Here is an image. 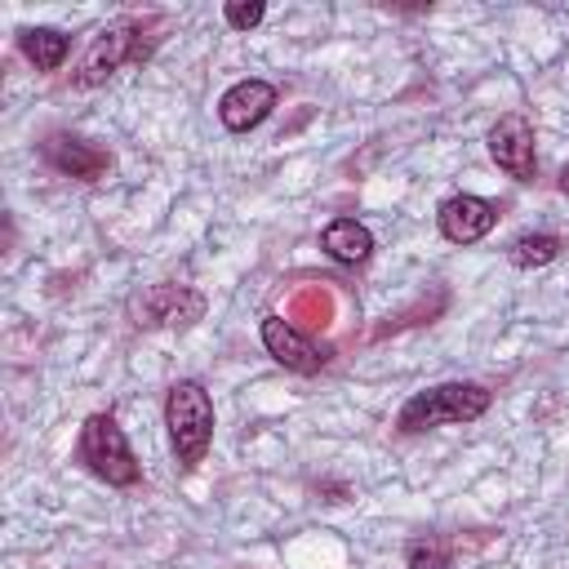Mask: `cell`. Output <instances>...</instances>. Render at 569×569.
I'll list each match as a JSON object with an SVG mask.
<instances>
[{
	"instance_id": "6da1fadb",
	"label": "cell",
	"mask_w": 569,
	"mask_h": 569,
	"mask_svg": "<svg viewBox=\"0 0 569 569\" xmlns=\"http://www.w3.org/2000/svg\"><path fill=\"white\" fill-rule=\"evenodd\" d=\"M489 409V387L480 382H440V387H427L418 396H409L396 413V427L400 431H431V427H445V422H471Z\"/></svg>"
},
{
	"instance_id": "7a4b0ae2",
	"label": "cell",
	"mask_w": 569,
	"mask_h": 569,
	"mask_svg": "<svg viewBox=\"0 0 569 569\" xmlns=\"http://www.w3.org/2000/svg\"><path fill=\"white\" fill-rule=\"evenodd\" d=\"M164 427H169L178 462L196 467L209 453V440H213V400H209V391L191 378L173 382L169 396H164Z\"/></svg>"
},
{
	"instance_id": "3957f363",
	"label": "cell",
	"mask_w": 569,
	"mask_h": 569,
	"mask_svg": "<svg viewBox=\"0 0 569 569\" xmlns=\"http://www.w3.org/2000/svg\"><path fill=\"white\" fill-rule=\"evenodd\" d=\"M80 462L107 485H138V458L111 413H93L80 427Z\"/></svg>"
},
{
	"instance_id": "277c9868",
	"label": "cell",
	"mask_w": 569,
	"mask_h": 569,
	"mask_svg": "<svg viewBox=\"0 0 569 569\" xmlns=\"http://www.w3.org/2000/svg\"><path fill=\"white\" fill-rule=\"evenodd\" d=\"M489 156L498 160L502 173H511L516 182H533L538 173V156H533V124L525 116H502L489 129Z\"/></svg>"
},
{
	"instance_id": "5b68a950",
	"label": "cell",
	"mask_w": 569,
	"mask_h": 569,
	"mask_svg": "<svg viewBox=\"0 0 569 569\" xmlns=\"http://www.w3.org/2000/svg\"><path fill=\"white\" fill-rule=\"evenodd\" d=\"M436 218H440L445 240H453V244H476V240H485V236L493 231L498 204L485 200V196H467V191H462V196H449Z\"/></svg>"
},
{
	"instance_id": "8992f818",
	"label": "cell",
	"mask_w": 569,
	"mask_h": 569,
	"mask_svg": "<svg viewBox=\"0 0 569 569\" xmlns=\"http://www.w3.org/2000/svg\"><path fill=\"white\" fill-rule=\"evenodd\" d=\"M271 107H276V89L267 80H240V84H231L222 93L218 116H222V124L231 133H249L253 124H262L271 116Z\"/></svg>"
},
{
	"instance_id": "52a82bcc",
	"label": "cell",
	"mask_w": 569,
	"mask_h": 569,
	"mask_svg": "<svg viewBox=\"0 0 569 569\" xmlns=\"http://www.w3.org/2000/svg\"><path fill=\"white\" fill-rule=\"evenodd\" d=\"M44 160H49L58 173H71V178H80V182L102 178L107 164H111V156H107L102 147L84 142V138H71V133H49V138H44Z\"/></svg>"
},
{
	"instance_id": "ba28073f",
	"label": "cell",
	"mask_w": 569,
	"mask_h": 569,
	"mask_svg": "<svg viewBox=\"0 0 569 569\" xmlns=\"http://www.w3.org/2000/svg\"><path fill=\"white\" fill-rule=\"evenodd\" d=\"M262 347L271 351V360H280L284 369H293V373H316L329 356L325 351H316L284 316H267L262 320Z\"/></svg>"
},
{
	"instance_id": "9c48e42d",
	"label": "cell",
	"mask_w": 569,
	"mask_h": 569,
	"mask_svg": "<svg viewBox=\"0 0 569 569\" xmlns=\"http://www.w3.org/2000/svg\"><path fill=\"white\" fill-rule=\"evenodd\" d=\"M133 325H191L200 316V298L178 289V284H156L142 298H133Z\"/></svg>"
},
{
	"instance_id": "30bf717a",
	"label": "cell",
	"mask_w": 569,
	"mask_h": 569,
	"mask_svg": "<svg viewBox=\"0 0 569 569\" xmlns=\"http://www.w3.org/2000/svg\"><path fill=\"white\" fill-rule=\"evenodd\" d=\"M133 27L129 22H116V27H107L98 40H93V49L84 53V62H80V84H98V80H107L124 58H138V49H133V36H129Z\"/></svg>"
},
{
	"instance_id": "8fae6325",
	"label": "cell",
	"mask_w": 569,
	"mask_h": 569,
	"mask_svg": "<svg viewBox=\"0 0 569 569\" xmlns=\"http://www.w3.org/2000/svg\"><path fill=\"white\" fill-rule=\"evenodd\" d=\"M320 244H325V253H329L333 262H347V267H356V262H365V258L373 253V236H369V227L356 222V218H333V222L325 227Z\"/></svg>"
},
{
	"instance_id": "7c38bea8",
	"label": "cell",
	"mask_w": 569,
	"mask_h": 569,
	"mask_svg": "<svg viewBox=\"0 0 569 569\" xmlns=\"http://www.w3.org/2000/svg\"><path fill=\"white\" fill-rule=\"evenodd\" d=\"M18 44H22L27 62H36V71H58L67 62V49H71V40L58 27H27L18 36Z\"/></svg>"
},
{
	"instance_id": "4fadbf2b",
	"label": "cell",
	"mask_w": 569,
	"mask_h": 569,
	"mask_svg": "<svg viewBox=\"0 0 569 569\" xmlns=\"http://www.w3.org/2000/svg\"><path fill=\"white\" fill-rule=\"evenodd\" d=\"M560 249H565V240L560 236H551V231H525V236H516L511 240V249H507V258L516 262V267H547V262H556L560 258Z\"/></svg>"
},
{
	"instance_id": "5bb4252c",
	"label": "cell",
	"mask_w": 569,
	"mask_h": 569,
	"mask_svg": "<svg viewBox=\"0 0 569 569\" xmlns=\"http://www.w3.org/2000/svg\"><path fill=\"white\" fill-rule=\"evenodd\" d=\"M405 565L409 569H453V547H449V538H436V533L413 538L405 547Z\"/></svg>"
},
{
	"instance_id": "9a60e30c",
	"label": "cell",
	"mask_w": 569,
	"mask_h": 569,
	"mask_svg": "<svg viewBox=\"0 0 569 569\" xmlns=\"http://www.w3.org/2000/svg\"><path fill=\"white\" fill-rule=\"evenodd\" d=\"M262 13H267V4H258V0H231L227 9H222V18H227V27H236V31H249V27H258L262 22Z\"/></svg>"
},
{
	"instance_id": "2e32d148",
	"label": "cell",
	"mask_w": 569,
	"mask_h": 569,
	"mask_svg": "<svg viewBox=\"0 0 569 569\" xmlns=\"http://www.w3.org/2000/svg\"><path fill=\"white\" fill-rule=\"evenodd\" d=\"M298 311H311V325H329V298L325 293H302Z\"/></svg>"
},
{
	"instance_id": "e0dca14e",
	"label": "cell",
	"mask_w": 569,
	"mask_h": 569,
	"mask_svg": "<svg viewBox=\"0 0 569 569\" xmlns=\"http://www.w3.org/2000/svg\"><path fill=\"white\" fill-rule=\"evenodd\" d=\"M560 191H565V196H569V164H565V169H560Z\"/></svg>"
}]
</instances>
